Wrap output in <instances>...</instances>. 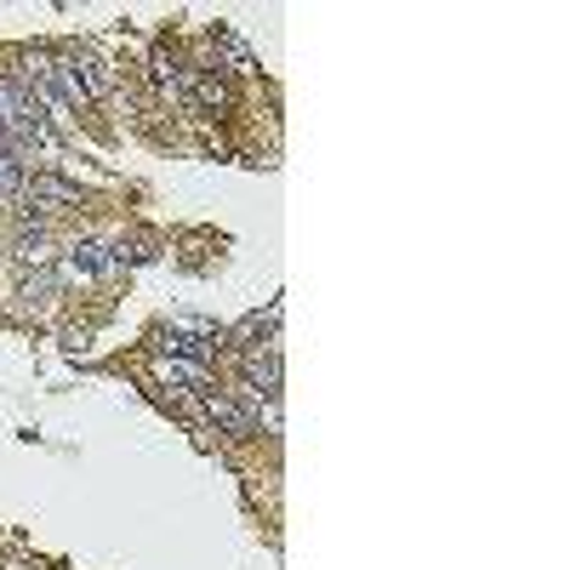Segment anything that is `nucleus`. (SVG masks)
Here are the masks:
<instances>
[{"instance_id": "f257e3e1", "label": "nucleus", "mask_w": 570, "mask_h": 570, "mask_svg": "<svg viewBox=\"0 0 570 570\" xmlns=\"http://www.w3.org/2000/svg\"><path fill=\"white\" fill-rule=\"evenodd\" d=\"M183 98L188 104H200V109H234V91H228V80H217L212 69H183Z\"/></svg>"}, {"instance_id": "f03ea898", "label": "nucleus", "mask_w": 570, "mask_h": 570, "mask_svg": "<svg viewBox=\"0 0 570 570\" xmlns=\"http://www.w3.org/2000/svg\"><path fill=\"white\" fill-rule=\"evenodd\" d=\"M200 411L223 428L228 440H252V434H257L252 416H246V405H234V400H223V394H206V400H200Z\"/></svg>"}, {"instance_id": "7ed1b4c3", "label": "nucleus", "mask_w": 570, "mask_h": 570, "mask_svg": "<svg viewBox=\"0 0 570 570\" xmlns=\"http://www.w3.org/2000/svg\"><path fill=\"white\" fill-rule=\"evenodd\" d=\"M240 389L263 394V400H279V354H246V371H240Z\"/></svg>"}, {"instance_id": "20e7f679", "label": "nucleus", "mask_w": 570, "mask_h": 570, "mask_svg": "<svg viewBox=\"0 0 570 570\" xmlns=\"http://www.w3.org/2000/svg\"><path fill=\"white\" fill-rule=\"evenodd\" d=\"M69 69H75V80H80V91H86V104H98V98H109V91H115V75L91 58V52H69Z\"/></svg>"}, {"instance_id": "39448f33", "label": "nucleus", "mask_w": 570, "mask_h": 570, "mask_svg": "<svg viewBox=\"0 0 570 570\" xmlns=\"http://www.w3.org/2000/svg\"><path fill=\"white\" fill-rule=\"evenodd\" d=\"M212 46L234 63V75H257V52H252V46H246L240 35H234L228 23H217V29H212Z\"/></svg>"}, {"instance_id": "423d86ee", "label": "nucleus", "mask_w": 570, "mask_h": 570, "mask_svg": "<svg viewBox=\"0 0 570 570\" xmlns=\"http://www.w3.org/2000/svg\"><path fill=\"white\" fill-rule=\"evenodd\" d=\"M115 268V257L104 252V246H75L69 252V274L75 279H98V274H109Z\"/></svg>"}, {"instance_id": "0eeeda50", "label": "nucleus", "mask_w": 570, "mask_h": 570, "mask_svg": "<svg viewBox=\"0 0 570 570\" xmlns=\"http://www.w3.org/2000/svg\"><path fill=\"white\" fill-rule=\"evenodd\" d=\"M29 195H35V200H58V206H80V188L63 183V177H46V171L29 177Z\"/></svg>"}, {"instance_id": "6e6552de", "label": "nucleus", "mask_w": 570, "mask_h": 570, "mask_svg": "<svg viewBox=\"0 0 570 570\" xmlns=\"http://www.w3.org/2000/svg\"><path fill=\"white\" fill-rule=\"evenodd\" d=\"M155 376H160L166 389H183V383L206 389V365H188V360H160V365H155Z\"/></svg>"}, {"instance_id": "1a4fd4ad", "label": "nucleus", "mask_w": 570, "mask_h": 570, "mask_svg": "<svg viewBox=\"0 0 570 570\" xmlns=\"http://www.w3.org/2000/svg\"><path fill=\"white\" fill-rule=\"evenodd\" d=\"M52 246H46V234H18V263H46Z\"/></svg>"}, {"instance_id": "9d476101", "label": "nucleus", "mask_w": 570, "mask_h": 570, "mask_svg": "<svg viewBox=\"0 0 570 570\" xmlns=\"http://www.w3.org/2000/svg\"><path fill=\"white\" fill-rule=\"evenodd\" d=\"M23 303H46L52 297V274H35V279H23V292H18Z\"/></svg>"}]
</instances>
